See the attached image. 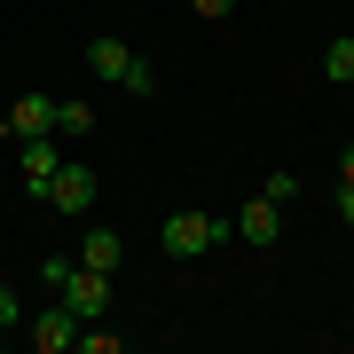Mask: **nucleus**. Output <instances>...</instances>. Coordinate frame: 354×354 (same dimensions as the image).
<instances>
[{
    "mask_svg": "<svg viewBox=\"0 0 354 354\" xmlns=\"http://www.w3.org/2000/svg\"><path fill=\"white\" fill-rule=\"evenodd\" d=\"M134 64H142V55L127 48V39H111V32H95V39H87V71H95V79H111V87H127V71H134Z\"/></svg>",
    "mask_w": 354,
    "mask_h": 354,
    "instance_id": "6",
    "label": "nucleus"
},
{
    "mask_svg": "<svg viewBox=\"0 0 354 354\" xmlns=\"http://www.w3.org/2000/svg\"><path fill=\"white\" fill-rule=\"evenodd\" d=\"M228 236H236V228H228L221 213H205V205H189V213H174V221L158 228V244H165L174 260H205V252H213V244H228Z\"/></svg>",
    "mask_w": 354,
    "mask_h": 354,
    "instance_id": "1",
    "label": "nucleus"
},
{
    "mask_svg": "<svg viewBox=\"0 0 354 354\" xmlns=\"http://www.w3.org/2000/svg\"><path fill=\"white\" fill-rule=\"evenodd\" d=\"M339 221L354 228V181H339Z\"/></svg>",
    "mask_w": 354,
    "mask_h": 354,
    "instance_id": "17",
    "label": "nucleus"
},
{
    "mask_svg": "<svg viewBox=\"0 0 354 354\" xmlns=\"http://www.w3.org/2000/svg\"><path fill=\"white\" fill-rule=\"evenodd\" d=\"M95 189H102V181H95V165H55L48 205H55L64 221H87V213H95Z\"/></svg>",
    "mask_w": 354,
    "mask_h": 354,
    "instance_id": "3",
    "label": "nucleus"
},
{
    "mask_svg": "<svg viewBox=\"0 0 354 354\" xmlns=\"http://www.w3.org/2000/svg\"><path fill=\"white\" fill-rule=\"evenodd\" d=\"M228 228H236L244 244H276V236H283V205H276V197H252L236 221H228Z\"/></svg>",
    "mask_w": 354,
    "mask_h": 354,
    "instance_id": "7",
    "label": "nucleus"
},
{
    "mask_svg": "<svg viewBox=\"0 0 354 354\" xmlns=\"http://www.w3.org/2000/svg\"><path fill=\"white\" fill-rule=\"evenodd\" d=\"M16 323H24V307H16V291L0 283V330H16Z\"/></svg>",
    "mask_w": 354,
    "mask_h": 354,
    "instance_id": "15",
    "label": "nucleus"
},
{
    "mask_svg": "<svg viewBox=\"0 0 354 354\" xmlns=\"http://www.w3.org/2000/svg\"><path fill=\"white\" fill-rule=\"evenodd\" d=\"M197 16H236V0H189Z\"/></svg>",
    "mask_w": 354,
    "mask_h": 354,
    "instance_id": "16",
    "label": "nucleus"
},
{
    "mask_svg": "<svg viewBox=\"0 0 354 354\" xmlns=\"http://www.w3.org/2000/svg\"><path fill=\"white\" fill-rule=\"evenodd\" d=\"M55 299H64L79 323H102L111 315V276H102V268H71V276L55 283Z\"/></svg>",
    "mask_w": 354,
    "mask_h": 354,
    "instance_id": "2",
    "label": "nucleus"
},
{
    "mask_svg": "<svg viewBox=\"0 0 354 354\" xmlns=\"http://www.w3.org/2000/svg\"><path fill=\"white\" fill-rule=\"evenodd\" d=\"M64 134H95V102H55V142H64Z\"/></svg>",
    "mask_w": 354,
    "mask_h": 354,
    "instance_id": "10",
    "label": "nucleus"
},
{
    "mask_svg": "<svg viewBox=\"0 0 354 354\" xmlns=\"http://www.w3.org/2000/svg\"><path fill=\"white\" fill-rule=\"evenodd\" d=\"M127 260V236H118V228H87V236H79V268H102V276H111V268Z\"/></svg>",
    "mask_w": 354,
    "mask_h": 354,
    "instance_id": "9",
    "label": "nucleus"
},
{
    "mask_svg": "<svg viewBox=\"0 0 354 354\" xmlns=\"http://www.w3.org/2000/svg\"><path fill=\"white\" fill-rule=\"evenodd\" d=\"M71 268H79V252H55V260H39V283H48V291H55V283H64V276H71Z\"/></svg>",
    "mask_w": 354,
    "mask_h": 354,
    "instance_id": "14",
    "label": "nucleus"
},
{
    "mask_svg": "<svg viewBox=\"0 0 354 354\" xmlns=\"http://www.w3.org/2000/svg\"><path fill=\"white\" fill-rule=\"evenodd\" d=\"M339 181H354V142H346V158H339Z\"/></svg>",
    "mask_w": 354,
    "mask_h": 354,
    "instance_id": "18",
    "label": "nucleus"
},
{
    "mask_svg": "<svg viewBox=\"0 0 354 354\" xmlns=\"http://www.w3.org/2000/svg\"><path fill=\"white\" fill-rule=\"evenodd\" d=\"M55 165H64V150H55V134H32V142H16V174H24V189H32V197H48Z\"/></svg>",
    "mask_w": 354,
    "mask_h": 354,
    "instance_id": "4",
    "label": "nucleus"
},
{
    "mask_svg": "<svg viewBox=\"0 0 354 354\" xmlns=\"http://www.w3.org/2000/svg\"><path fill=\"white\" fill-rule=\"evenodd\" d=\"M24 330H32V346H39V354H71V346H79V315H71L64 299H55V307H39Z\"/></svg>",
    "mask_w": 354,
    "mask_h": 354,
    "instance_id": "5",
    "label": "nucleus"
},
{
    "mask_svg": "<svg viewBox=\"0 0 354 354\" xmlns=\"http://www.w3.org/2000/svg\"><path fill=\"white\" fill-rule=\"evenodd\" d=\"M79 346H87V354H118L127 339H118V330H87V323H79Z\"/></svg>",
    "mask_w": 354,
    "mask_h": 354,
    "instance_id": "13",
    "label": "nucleus"
},
{
    "mask_svg": "<svg viewBox=\"0 0 354 354\" xmlns=\"http://www.w3.org/2000/svg\"><path fill=\"white\" fill-rule=\"evenodd\" d=\"M323 79H354V32H339L323 48Z\"/></svg>",
    "mask_w": 354,
    "mask_h": 354,
    "instance_id": "11",
    "label": "nucleus"
},
{
    "mask_svg": "<svg viewBox=\"0 0 354 354\" xmlns=\"http://www.w3.org/2000/svg\"><path fill=\"white\" fill-rule=\"evenodd\" d=\"M8 127H16V142L55 134V95H16V102H8Z\"/></svg>",
    "mask_w": 354,
    "mask_h": 354,
    "instance_id": "8",
    "label": "nucleus"
},
{
    "mask_svg": "<svg viewBox=\"0 0 354 354\" xmlns=\"http://www.w3.org/2000/svg\"><path fill=\"white\" fill-rule=\"evenodd\" d=\"M260 197H276V205H291V197H299V174H283V165H276V174L260 181Z\"/></svg>",
    "mask_w": 354,
    "mask_h": 354,
    "instance_id": "12",
    "label": "nucleus"
}]
</instances>
